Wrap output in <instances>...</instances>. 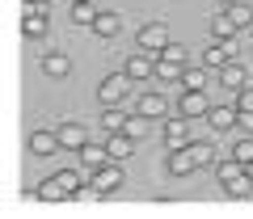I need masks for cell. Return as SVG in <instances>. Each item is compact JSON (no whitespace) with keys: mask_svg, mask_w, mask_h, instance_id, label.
<instances>
[{"mask_svg":"<svg viewBox=\"0 0 253 219\" xmlns=\"http://www.w3.org/2000/svg\"><path fill=\"white\" fill-rule=\"evenodd\" d=\"M207 127H211V131H219V135L236 131V127H241V110H236V101H228V106H211Z\"/></svg>","mask_w":253,"mask_h":219,"instance_id":"cell-7","label":"cell"},{"mask_svg":"<svg viewBox=\"0 0 253 219\" xmlns=\"http://www.w3.org/2000/svg\"><path fill=\"white\" fill-rule=\"evenodd\" d=\"M249 182H253L249 173L236 177V182H228V185H224V194H228V198H249V194H253V185H249Z\"/></svg>","mask_w":253,"mask_h":219,"instance_id":"cell-27","label":"cell"},{"mask_svg":"<svg viewBox=\"0 0 253 219\" xmlns=\"http://www.w3.org/2000/svg\"><path fill=\"white\" fill-rule=\"evenodd\" d=\"M215 4L219 9H232V4H241V0H215Z\"/></svg>","mask_w":253,"mask_h":219,"instance_id":"cell-35","label":"cell"},{"mask_svg":"<svg viewBox=\"0 0 253 219\" xmlns=\"http://www.w3.org/2000/svg\"><path fill=\"white\" fill-rule=\"evenodd\" d=\"M76 156H81V169H89V173H93V169H101V164H110V160H114V156H110V147H106V139H101V144H84Z\"/></svg>","mask_w":253,"mask_h":219,"instance_id":"cell-13","label":"cell"},{"mask_svg":"<svg viewBox=\"0 0 253 219\" xmlns=\"http://www.w3.org/2000/svg\"><path fill=\"white\" fill-rule=\"evenodd\" d=\"M97 13L101 9H93V0H76V4H72V21H76V26H93Z\"/></svg>","mask_w":253,"mask_h":219,"instance_id":"cell-24","label":"cell"},{"mask_svg":"<svg viewBox=\"0 0 253 219\" xmlns=\"http://www.w3.org/2000/svg\"><path fill=\"white\" fill-rule=\"evenodd\" d=\"M72 4H76V0H72Z\"/></svg>","mask_w":253,"mask_h":219,"instance_id":"cell-36","label":"cell"},{"mask_svg":"<svg viewBox=\"0 0 253 219\" xmlns=\"http://www.w3.org/2000/svg\"><path fill=\"white\" fill-rule=\"evenodd\" d=\"M245 173H249V169H245V160H236L232 152H228L224 160L215 164V182H219V185H228V182H236V177H245Z\"/></svg>","mask_w":253,"mask_h":219,"instance_id":"cell-17","label":"cell"},{"mask_svg":"<svg viewBox=\"0 0 253 219\" xmlns=\"http://www.w3.org/2000/svg\"><path fill=\"white\" fill-rule=\"evenodd\" d=\"M135 46H139V51H148V55H161L165 46H169V30H165L161 21H148V26L135 30Z\"/></svg>","mask_w":253,"mask_h":219,"instance_id":"cell-4","label":"cell"},{"mask_svg":"<svg viewBox=\"0 0 253 219\" xmlns=\"http://www.w3.org/2000/svg\"><path fill=\"white\" fill-rule=\"evenodd\" d=\"M228 13H232L236 30H253V9H249V4H245V0H241V4H232V9H228Z\"/></svg>","mask_w":253,"mask_h":219,"instance_id":"cell-29","label":"cell"},{"mask_svg":"<svg viewBox=\"0 0 253 219\" xmlns=\"http://www.w3.org/2000/svg\"><path fill=\"white\" fill-rule=\"evenodd\" d=\"M34 198L38 202H63V198H72V194H68V185H63L59 177H46V182L34 185Z\"/></svg>","mask_w":253,"mask_h":219,"instance_id":"cell-14","label":"cell"},{"mask_svg":"<svg viewBox=\"0 0 253 219\" xmlns=\"http://www.w3.org/2000/svg\"><path fill=\"white\" fill-rule=\"evenodd\" d=\"M46 30H51V21H46V13H21V34L34 38V42H42Z\"/></svg>","mask_w":253,"mask_h":219,"instance_id":"cell-15","label":"cell"},{"mask_svg":"<svg viewBox=\"0 0 253 219\" xmlns=\"http://www.w3.org/2000/svg\"><path fill=\"white\" fill-rule=\"evenodd\" d=\"M131 89H135V80L126 72H110V76H101V84H97V101L101 106H123V101L131 97Z\"/></svg>","mask_w":253,"mask_h":219,"instance_id":"cell-1","label":"cell"},{"mask_svg":"<svg viewBox=\"0 0 253 219\" xmlns=\"http://www.w3.org/2000/svg\"><path fill=\"white\" fill-rule=\"evenodd\" d=\"M135 110L144 114V118H169V101H165V93H156V89H148V93H139V101H135Z\"/></svg>","mask_w":253,"mask_h":219,"instance_id":"cell-8","label":"cell"},{"mask_svg":"<svg viewBox=\"0 0 253 219\" xmlns=\"http://www.w3.org/2000/svg\"><path fill=\"white\" fill-rule=\"evenodd\" d=\"M177 110L186 114V118H207V114H211V97H207V89H181Z\"/></svg>","mask_w":253,"mask_h":219,"instance_id":"cell-6","label":"cell"},{"mask_svg":"<svg viewBox=\"0 0 253 219\" xmlns=\"http://www.w3.org/2000/svg\"><path fill=\"white\" fill-rule=\"evenodd\" d=\"M123 182H126V177H123V160H110V164H101V169H93L89 190H93V198H110Z\"/></svg>","mask_w":253,"mask_h":219,"instance_id":"cell-2","label":"cell"},{"mask_svg":"<svg viewBox=\"0 0 253 219\" xmlns=\"http://www.w3.org/2000/svg\"><path fill=\"white\" fill-rule=\"evenodd\" d=\"M93 34H97V38H118V34H123V17H118V13H97V21H93Z\"/></svg>","mask_w":253,"mask_h":219,"instance_id":"cell-19","label":"cell"},{"mask_svg":"<svg viewBox=\"0 0 253 219\" xmlns=\"http://www.w3.org/2000/svg\"><path fill=\"white\" fill-rule=\"evenodd\" d=\"M135 144H139V139H135V135H126V131L106 135V147H110V156H114V160H126V156L135 152Z\"/></svg>","mask_w":253,"mask_h":219,"instance_id":"cell-16","label":"cell"},{"mask_svg":"<svg viewBox=\"0 0 253 219\" xmlns=\"http://www.w3.org/2000/svg\"><path fill=\"white\" fill-rule=\"evenodd\" d=\"M59 135H55V131H34V135H30V152L34 156H55L59 152Z\"/></svg>","mask_w":253,"mask_h":219,"instance_id":"cell-18","label":"cell"},{"mask_svg":"<svg viewBox=\"0 0 253 219\" xmlns=\"http://www.w3.org/2000/svg\"><path fill=\"white\" fill-rule=\"evenodd\" d=\"M236 110H253V89H245V93H236Z\"/></svg>","mask_w":253,"mask_h":219,"instance_id":"cell-32","label":"cell"},{"mask_svg":"<svg viewBox=\"0 0 253 219\" xmlns=\"http://www.w3.org/2000/svg\"><path fill=\"white\" fill-rule=\"evenodd\" d=\"M42 76H51V80H68L72 76V59L63 51H46L42 55Z\"/></svg>","mask_w":253,"mask_h":219,"instance_id":"cell-11","label":"cell"},{"mask_svg":"<svg viewBox=\"0 0 253 219\" xmlns=\"http://www.w3.org/2000/svg\"><path fill=\"white\" fill-rule=\"evenodd\" d=\"M236 34H241V30H236L232 13H228V9H219L215 17H211V38H219V42H224V38H236Z\"/></svg>","mask_w":253,"mask_h":219,"instance_id":"cell-20","label":"cell"},{"mask_svg":"<svg viewBox=\"0 0 253 219\" xmlns=\"http://www.w3.org/2000/svg\"><path fill=\"white\" fill-rule=\"evenodd\" d=\"M55 135H59V144L68 147V152H81V147L89 144V131H84L81 122H59V127H55Z\"/></svg>","mask_w":253,"mask_h":219,"instance_id":"cell-10","label":"cell"},{"mask_svg":"<svg viewBox=\"0 0 253 219\" xmlns=\"http://www.w3.org/2000/svg\"><path fill=\"white\" fill-rule=\"evenodd\" d=\"M181 89H207V64H203V68H186Z\"/></svg>","mask_w":253,"mask_h":219,"instance_id":"cell-26","label":"cell"},{"mask_svg":"<svg viewBox=\"0 0 253 219\" xmlns=\"http://www.w3.org/2000/svg\"><path fill=\"white\" fill-rule=\"evenodd\" d=\"M219 84H224L232 97H236V93H245V89H249V72H245V64H236V59H232V64H224V68H219Z\"/></svg>","mask_w":253,"mask_h":219,"instance_id":"cell-9","label":"cell"},{"mask_svg":"<svg viewBox=\"0 0 253 219\" xmlns=\"http://www.w3.org/2000/svg\"><path fill=\"white\" fill-rule=\"evenodd\" d=\"M194 169H199V160H194L190 144H186V147H169V173H173V177H190Z\"/></svg>","mask_w":253,"mask_h":219,"instance_id":"cell-12","label":"cell"},{"mask_svg":"<svg viewBox=\"0 0 253 219\" xmlns=\"http://www.w3.org/2000/svg\"><path fill=\"white\" fill-rule=\"evenodd\" d=\"M241 131H249V135H253V110H241Z\"/></svg>","mask_w":253,"mask_h":219,"instance_id":"cell-34","label":"cell"},{"mask_svg":"<svg viewBox=\"0 0 253 219\" xmlns=\"http://www.w3.org/2000/svg\"><path fill=\"white\" fill-rule=\"evenodd\" d=\"M228 152H232V156H236V160H245V164H249V160H253V135H249V131H245V135H241V139H236V144H232V147H228Z\"/></svg>","mask_w":253,"mask_h":219,"instance_id":"cell-28","label":"cell"},{"mask_svg":"<svg viewBox=\"0 0 253 219\" xmlns=\"http://www.w3.org/2000/svg\"><path fill=\"white\" fill-rule=\"evenodd\" d=\"M203 64H207V68H224V64H232V55H228V51H224V42L215 38V42L203 51Z\"/></svg>","mask_w":253,"mask_h":219,"instance_id":"cell-22","label":"cell"},{"mask_svg":"<svg viewBox=\"0 0 253 219\" xmlns=\"http://www.w3.org/2000/svg\"><path fill=\"white\" fill-rule=\"evenodd\" d=\"M224 51L236 59V55H241V34H236V38H224Z\"/></svg>","mask_w":253,"mask_h":219,"instance_id":"cell-33","label":"cell"},{"mask_svg":"<svg viewBox=\"0 0 253 219\" xmlns=\"http://www.w3.org/2000/svg\"><path fill=\"white\" fill-rule=\"evenodd\" d=\"M181 76H186V64H173V59L156 55V80H181Z\"/></svg>","mask_w":253,"mask_h":219,"instance_id":"cell-23","label":"cell"},{"mask_svg":"<svg viewBox=\"0 0 253 219\" xmlns=\"http://www.w3.org/2000/svg\"><path fill=\"white\" fill-rule=\"evenodd\" d=\"M190 152H194L199 169H203V164H211V160H215V144H207V139H190Z\"/></svg>","mask_w":253,"mask_h":219,"instance_id":"cell-25","label":"cell"},{"mask_svg":"<svg viewBox=\"0 0 253 219\" xmlns=\"http://www.w3.org/2000/svg\"><path fill=\"white\" fill-rule=\"evenodd\" d=\"M148 122H152V118H144V114H139V110H135V114H131V118H126V135H135V139H144L148 135Z\"/></svg>","mask_w":253,"mask_h":219,"instance_id":"cell-30","label":"cell"},{"mask_svg":"<svg viewBox=\"0 0 253 219\" xmlns=\"http://www.w3.org/2000/svg\"><path fill=\"white\" fill-rule=\"evenodd\" d=\"M161 59H173V64H186V46H181V42H169V46L161 51Z\"/></svg>","mask_w":253,"mask_h":219,"instance_id":"cell-31","label":"cell"},{"mask_svg":"<svg viewBox=\"0 0 253 219\" xmlns=\"http://www.w3.org/2000/svg\"><path fill=\"white\" fill-rule=\"evenodd\" d=\"M126 118H131V114H123V106H106V110H101V131L114 135V131L126 127Z\"/></svg>","mask_w":253,"mask_h":219,"instance_id":"cell-21","label":"cell"},{"mask_svg":"<svg viewBox=\"0 0 253 219\" xmlns=\"http://www.w3.org/2000/svg\"><path fill=\"white\" fill-rule=\"evenodd\" d=\"M123 72L131 76V80H156V55H148V51H131L126 55V64H123Z\"/></svg>","mask_w":253,"mask_h":219,"instance_id":"cell-5","label":"cell"},{"mask_svg":"<svg viewBox=\"0 0 253 219\" xmlns=\"http://www.w3.org/2000/svg\"><path fill=\"white\" fill-rule=\"evenodd\" d=\"M161 139H165V147H186L190 144V118L186 114H169V118H161Z\"/></svg>","mask_w":253,"mask_h":219,"instance_id":"cell-3","label":"cell"}]
</instances>
